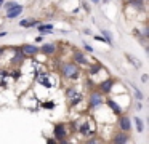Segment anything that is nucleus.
<instances>
[{"instance_id": "obj_27", "label": "nucleus", "mask_w": 149, "mask_h": 144, "mask_svg": "<svg viewBox=\"0 0 149 144\" xmlns=\"http://www.w3.org/2000/svg\"><path fill=\"white\" fill-rule=\"evenodd\" d=\"M2 3H3V0H0V6H2Z\"/></svg>"}, {"instance_id": "obj_26", "label": "nucleus", "mask_w": 149, "mask_h": 144, "mask_svg": "<svg viewBox=\"0 0 149 144\" xmlns=\"http://www.w3.org/2000/svg\"><path fill=\"white\" fill-rule=\"evenodd\" d=\"M2 53H3V48H0V54H2Z\"/></svg>"}, {"instance_id": "obj_13", "label": "nucleus", "mask_w": 149, "mask_h": 144, "mask_svg": "<svg viewBox=\"0 0 149 144\" xmlns=\"http://www.w3.org/2000/svg\"><path fill=\"white\" fill-rule=\"evenodd\" d=\"M37 26H39V32H42V34L53 31V26L52 24H37Z\"/></svg>"}, {"instance_id": "obj_3", "label": "nucleus", "mask_w": 149, "mask_h": 144, "mask_svg": "<svg viewBox=\"0 0 149 144\" xmlns=\"http://www.w3.org/2000/svg\"><path fill=\"white\" fill-rule=\"evenodd\" d=\"M119 128H120V131H125V133H128L132 130V122H130V118L127 115L119 118Z\"/></svg>"}, {"instance_id": "obj_6", "label": "nucleus", "mask_w": 149, "mask_h": 144, "mask_svg": "<svg viewBox=\"0 0 149 144\" xmlns=\"http://www.w3.org/2000/svg\"><path fill=\"white\" fill-rule=\"evenodd\" d=\"M21 13H23V6H21V5H18V3H16V5L13 6V8H11V10H8V11H7V18H8V19L18 18V16H19Z\"/></svg>"}, {"instance_id": "obj_8", "label": "nucleus", "mask_w": 149, "mask_h": 144, "mask_svg": "<svg viewBox=\"0 0 149 144\" xmlns=\"http://www.w3.org/2000/svg\"><path fill=\"white\" fill-rule=\"evenodd\" d=\"M128 134L125 133V131H120V133H117V134H114V138H112V143H117V144H123V143H128Z\"/></svg>"}, {"instance_id": "obj_22", "label": "nucleus", "mask_w": 149, "mask_h": 144, "mask_svg": "<svg viewBox=\"0 0 149 144\" xmlns=\"http://www.w3.org/2000/svg\"><path fill=\"white\" fill-rule=\"evenodd\" d=\"M84 48H85V51H88V53H91V51H93V48H91L88 43H85V45H84Z\"/></svg>"}, {"instance_id": "obj_2", "label": "nucleus", "mask_w": 149, "mask_h": 144, "mask_svg": "<svg viewBox=\"0 0 149 144\" xmlns=\"http://www.w3.org/2000/svg\"><path fill=\"white\" fill-rule=\"evenodd\" d=\"M53 136L56 138L58 143H66V136H68V133H66L64 123H56L55 125V128H53Z\"/></svg>"}, {"instance_id": "obj_9", "label": "nucleus", "mask_w": 149, "mask_h": 144, "mask_svg": "<svg viewBox=\"0 0 149 144\" xmlns=\"http://www.w3.org/2000/svg\"><path fill=\"white\" fill-rule=\"evenodd\" d=\"M106 104L109 106L111 109H112V112H114V114H116V115H120V114H122V107H120V106L117 104V102L114 101V99L107 98V99H106Z\"/></svg>"}, {"instance_id": "obj_19", "label": "nucleus", "mask_w": 149, "mask_h": 144, "mask_svg": "<svg viewBox=\"0 0 149 144\" xmlns=\"http://www.w3.org/2000/svg\"><path fill=\"white\" fill-rule=\"evenodd\" d=\"M15 5H16V2H15V0H10V2L7 0V2H5V8H7V11H8V10H11Z\"/></svg>"}, {"instance_id": "obj_23", "label": "nucleus", "mask_w": 149, "mask_h": 144, "mask_svg": "<svg viewBox=\"0 0 149 144\" xmlns=\"http://www.w3.org/2000/svg\"><path fill=\"white\" fill-rule=\"evenodd\" d=\"M141 82H144V83L148 82V75H146V74H144V75H143V77H141Z\"/></svg>"}, {"instance_id": "obj_25", "label": "nucleus", "mask_w": 149, "mask_h": 144, "mask_svg": "<svg viewBox=\"0 0 149 144\" xmlns=\"http://www.w3.org/2000/svg\"><path fill=\"white\" fill-rule=\"evenodd\" d=\"M91 2H93V3H100V0H91Z\"/></svg>"}, {"instance_id": "obj_16", "label": "nucleus", "mask_w": 149, "mask_h": 144, "mask_svg": "<svg viewBox=\"0 0 149 144\" xmlns=\"http://www.w3.org/2000/svg\"><path fill=\"white\" fill-rule=\"evenodd\" d=\"M82 99H84V96H82V95H75V98H74V99H71V106L74 107V106H75V104H79V102H80Z\"/></svg>"}, {"instance_id": "obj_12", "label": "nucleus", "mask_w": 149, "mask_h": 144, "mask_svg": "<svg viewBox=\"0 0 149 144\" xmlns=\"http://www.w3.org/2000/svg\"><path fill=\"white\" fill-rule=\"evenodd\" d=\"M37 24H39L37 19H23V21H19V26H23V27H34Z\"/></svg>"}, {"instance_id": "obj_1", "label": "nucleus", "mask_w": 149, "mask_h": 144, "mask_svg": "<svg viewBox=\"0 0 149 144\" xmlns=\"http://www.w3.org/2000/svg\"><path fill=\"white\" fill-rule=\"evenodd\" d=\"M61 74L66 79H75V77L80 74V67L75 63H64L61 66Z\"/></svg>"}, {"instance_id": "obj_7", "label": "nucleus", "mask_w": 149, "mask_h": 144, "mask_svg": "<svg viewBox=\"0 0 149 144\" xmlns=\"http://www.w3.org/2000/svg\"><path fill=\"white\" fill-rule=\"evenodd\" d=\"M39 51H42L43 54L50 56V54H55V53H56V47H55L53 43H43L42 47L39 48Z\"/></svg>"}, {"instance_id": "obj_14", "label": "nucleus", "mask_w": 149, "mask_h": 144, "mask_svg": "<svg viewBox=\"0 0 149 144\" xmlns=\"http://www.w3.org/2000/svg\"><path fill=\"white\" fill-rule=\"evenodd\" d=\"M135 123H136V130H138V133H143L144 131V125H143V120L139 117H135Z\"/></svg>"}, {"instance_id": "obj_11", "label": "nucleus", "mask_w": 149, "mask_h": 144, "mask_svg": "<svg viewBox=\"0 0 149 144\" xmlns=\"http://www.w3.org/2000/svg\"><path fill=\"white\" fill-rule=\"evenodd\" d=\"M112 85H114V80L112 79H107V80H104L103 83H100V90L103 93H109L111 90H112Z\"/></svg>"}, {"instance_id": "obj_18", "label": "nucleus", "mask_w": 149, "mask_h": 144, "mask_svg": "<svg viewBox=\"0 0 149 144\" xmlns=\"http://www.w3.org/2000/svg\"><path fill=\"white\" fill-rule=\"evenodd\" d=\"M100 69H101V64L100 63H95V66L90 69V74H91V75H95V74H98V70H100Z\"/></svg>"}, {"instance_id": "obj_21", "label": "nucleus", "mask_w": 149, "mask_h": 144, "mask_svg": "<svg viewBox=\"0 0 149 144\" xmlns=\"http://www.w3.org/2000/svg\"><path fill=\"white\" fill-rule=\"evenodd\" d=\"M43 107H45V109H53V107H55V102H45Z\"/></svg>"}, {"instance_id": "obj_10", "label": "nucleus", "mask_w": 149, "mask_h": 144, "mask_svg": "<svg viewBox=\"0 0 149 144\" xmlns=\"http://www.w3.org/2000/svg\"><path fill=\"white\" fill-rule=\"evenodd\" d=\"M103 104V98H101L100 93H91L90 96V106L91 107H96V106Z\"/></svg>"}, {"instance_id": "obj_20", "label": "nucleus", "mask_w": 149, "mask_h": 144, "mask_svg": "<svg viewBox=\"0 0 149 144\" xmlns=\"http://www.w3.org/2000/svg\"><path fill=\"white\" fill-rule=\"evenodd\" d=\"M39 82L42 83L43 86H47V88H50V86H52V85H50V82H48V80H42V79H39Z\"/></svg>"}, {"instance_id": "obj_4", "label": "nucleus", "mask_w": 149, "mask_h": 144, "mask_svg": "<svg viewBox=\"0 0 149 144\" xmlns=\"http://www.w3.org/2000/svg\"><path fill=\"white\" fill-rule=\"evenodd\" d=\"M21 51L24 53V56H34V54L39 53V47L26 43V45H23V47H21Z\"/></svg>"}, {"instance_id": "obj_17", "label": "nucleus", "mask_w": 149, "mask_h": 144, "mask_svg": "<svg viewBox=\"0 0 149 144\" xmlns=\"http://www.w3.org/2000/svg\"><path fill=\"white\" fill-rule=\"evenodd\" d=\"M133 90H135V98H136V101H143V93L139 91V90L136 88L135 85H133Z\"/></svg>"}, {"instance_id": "obj_24", "label": "nucleus", "mask_w": 149, "mask_h": 144, "mask_svg": "<svg viewBox=\"0 0 149 144\" xmlns=\"http://www.w3.org/2000/svg\"><path fill=\"white\" fill-rule=\"evenodd\" d=\"M141 107H143V106H141V102L138 101V102H136V109H138V111H141Z\"/></svg>"}, {"instance_id": "obj_15", "label": "nucleus", "mask_w": 149, "mask_h": 144, "mask_svg": "<svg viewBox=\"0 0 149 144\" xmlns=\"http://www.w3.org/2000/svg\"><path fill=\"white\" fill-rule=\"evenodd\" d=\"M128 2H130V5L135 6L136 10H141V8H143V3H144V0H128Z\"/></svg>"}, {"instance_id": "obj_5", "label": "nucleus", "mask_w": 149, "mask_h": 144, "mask_svg": "<svg viewBox=\"0 0 149 144\" xmlns=\"http://www.w3.org/2000/svg\"><path fill=\"white\" fill-rule=\"evenodd\" d=\"M72 59H74L75 64H87L88 63L87 56H85L80 50H74V53H72Z\"/></svg>"}]
</instances>
